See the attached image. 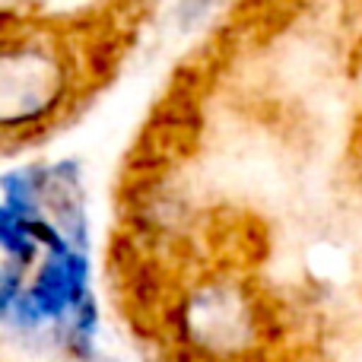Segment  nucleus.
I'll return each instance as SVG.
<instances>
[{"instance_id": "f257e3e1", "label": "nucleus", "mask_w": 362, "mask_h": 362, "mask_svg": "<svg viewBox=\"0 0 362 362\" xmlns=\"http://www.w3.org/2000/svg\"><path fill=\"white\" fill-rule=\"evenodd\" d=\"M108 70V38L95 23L0 10V153L51 140L80 118Z\"/></svg>"}, {"instance_id": "f03ea898", "label": "nucleus", "mask_w": 362, "mask_h": 362, "mask_svg": "<svg viewBox=\"0 0 362 362\" xmlns=\"http://www.w3.org/2000/svg\"><path fill=\"white\" fill-rule=\"evenodd\" d=\"M289 312L242 257L219 255L178 276L156 321L163 362H286Z\"/></svg>"}, {"instance_id": "7ed1b4c3", "label": "nucleus", "mask_w": 362, "mask_h": 362, "mask_svg": "<svg viewBox=\"0 0 362 362\" xmlns=\"http://www.w3.org/2000/svg\"><path fill=\"white\" fill-rule=\"evenodd\" d=\"M235 0H172L169 23L178 35H204L206 29H213V23L229 13V6Z\"/></svg>"}]
</instances>
